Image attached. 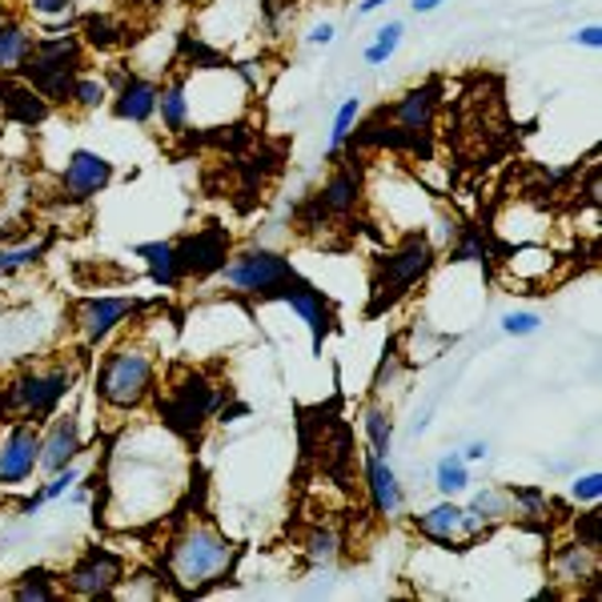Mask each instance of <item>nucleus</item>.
Instances as JSON below:
<instances>
[{
  "label": "nucleus",
  "mask_w": 602,
  "mask_h": 602,
  "mask_svg": "<svg viewBox=\"0 0 602 602\" xmlns=\"http://www.w3.org/2000/svg\"><path fill=\"white\" fill-rule=\"evenodd\" d=\"M234 542L213 523H190L178 538H169L165 547V574L178 594H205L222 587L225 574L234 570Z\"/></svg>",
  "instance_id": "1"
},
{
  "label": "nucleus",
  "mask_w": 602,
  "mask_h": 602,
  "mask_svg": "<svg viewBox=\"0 0 602 602\" xmlns=\"http://www.w3.org/2000/svg\"><path fill=\"white\" fill-rule=\"evenodd\" d=\"M430 269H434V246L422 234H406L390 254H381L374 261L366 318H381L386 310H394Z\"/></svg>",
  "instance_id": "2"
},
{
  "label": "nucleus",
  "mask_w": 602,
  "mask_h": 602,
  "mask_svg": "<svg viewBox=\"0 0 602 602\" xmlns=\"http://www.w3.org/2000/svg\"><path fill=\"white\" fill-rule=\"evenodd\" d=\"M80 73V41L73 33H56V36H41L29 45L17 77L29 80L49 105H65L73 100V85H77Z\"/></svg>",
  "instance_id": "3"
},
{
  "label": "nucleus",
  "mask_w": 602,
  "mask_h": 602,
  "mask_svg": "<svg viewBox=\"0 0 602 602\" xmlns=\"http://www.w3.org/2000/svg\"><path fill=\"white\" fill-rule=\"evenodd\" d=\"M97 398L109 410H137L153 398V357L137 346L105 354L97 369Z\"/></svg>",
  "instance_id": "4"
},
{
  "label": "nucleus",
  "mask_w": 602,
  "mask_h": 602,
  "mask_svg": "<svg viewBox=\"0 0 602 602\" xmlns=\"http://www.w3.org/2000/svg\"><path fill=\"white\" fill-rule=\"evenodd\" d=\"M217 401H222V390L209 386L205 374L185 369V374H178V381L169 386L165 398L157 401V413H161V422H165L173 434H181L185 442H197L201 426H205V418H213Z\"/></svg>",
  "instance_id": "5"
},
{
  "label": "nucleus",
  "mask_w": 602,
  "mask_h": 602,
  "mask_svg": "<svg viewBox=\"0 0 602 602\" xmlns=\"http://www.w3.org/2000/svg\"><path fill=\"white\" fill-rule=\"evenodd\" d=\"M225 281L237 293H249L257 301H273L281 286H290L298 278V269L290 266V257L273 254V249H246V254L229 257V266L222 269Z\"/></svg>",
  "instance_id": "6"
},
{
  "label": "nucleus",
  "mask_w": 602,
  "mask_h": 602,
  "mask_svg": "<svg viewBox=\"0 0 602 602\" xmlns=\"http://www.w3.org/2000/svg\"><path fill=\"white\" fill-rule=\"evenodd\" d=\"M173 249H178L181 281H185V278L205 281V278H213V273H222V269L229 266V257H234V237H229L225 225L209 222V225H201L197 234L173 241Z\"/></svg>",
  "instance_id": "7"
},
{
  "label": "nucleus",
  "mask_w": 602,
  "mask_h": 602,
  "mask_svg": "<svg viewBox=\"0 0 602 602\" xmlns=\"http://www.w3.org/2000/svg\"><path fill=\"white\" fill-rule=\"evenodd\" d=\"M68 390H73V369L65 366L49 369V374H21L9 386V394H4V410L41 422L45 413L56 410V401L65 398Z\"/></svg>",
  "instance_id": "8"
},
{
  "label": "nucleus",
  "mask_w": 602,
  "mask_h": 602,
  "mask_svg": "<svg viewBox=\"0 0 602 602\" xmlns=\"http://www.w3.org/2000/svg\"><path fill=\"white\" fill-rule=\"evenodd\" d=\"M121 579H125V558L105 547H89L68 567L65 591L77 594V599H109L121 587Z\"/></svg>",
  "instance_id": "9"
},
{
  "label": "nucleus",
  "mask_w": 602,
  "mask_h": 602,
  "mask_svg": "<svg viewBox=\"0 0 602 602\" xmlns=\"http://www.w3.org/2000/svg\"><path fill=\"white\" fill-rule=\"evenodd\" d=\"M41 470V430L36 422H17L0 442V486H21Z\"/></svg>",
  "instance_id": "10"
},
{
  "label": "nucleus",
  "mask_w": 602,
  "mask_h": 602,
  "mask_svg": "<svg viewBox=\"0 0 602 602\" xmlns=\"http://www.w3.org/2000/svg\"><path fill=\"white\" fill-rule=\"evenodd\" d=\"M273 301H290L293 310L301 313V322L310 325V337H313V354H322L325 337L334 334V305H330V298H325L318 286H310V281L293 278L290 286H281L278 298Z\"/></svg>",
  "instance_id": "11"
},
{
  "label": "nucleus",
  "mask_w": 602,
  "mask_h": 602,
  "mask_svg": "<svg viewBox=\"0 0 602 602\" xmlns=\"http://www.w3.org/2000/svg\"><path fill=\"white\" fill-rule=\"evenodd\" d=\"M357 201H362V173L354 169V149H350L346 161H337L334 178L325 181L322 193L313 197L310 213L313 222H322V217H342L346 222L350 213L357 209Z\"/></svg>",
  "instance_id": "12"
},
{
  "label": "nucleus",
  "mask_w": 602,
  "mask_h": 602,
  "mask_svg": "<svg viewBox=\"0 0 602 602\" xmlns=\"http://www.w3.org/2000/svg\"><path fill=\"white\" fill-rule=\"evenodd\" d=\"M141 310L133 298H85L77 305V330L85 346H100L121 322H129Z\"/></svg>",
  "instance_id": "13"
},
{
  "label": "nucleus",
  "mask_w": 602,
  "mask_h": 602,
  "mask_svg": "<svg viewBox=\"0 0 602 602\" xmlns=\"http://www.w3.org/2000/svg\"><path fill=\"white\" fill-rule=\"evenodd\" d=\"M109 181H112L109 161L100 153H93V149H77V153L68 157L65 173H61V193H65V201H89L109 190Z\"/></svg>",
  "instance_id": "14"
},
{
  "label": "nucleus",
  "mask_w": 602,
  "mask_h": 602,
  "mask_svg": "<svg viewBox=\"0 0 602 602\" xmlns=\"http://www.w3.org/2000/svg\"><path fill=\"white\" fill-rule=\"evenodd\" d=\"M0 112L9 117V121L17 125H41L49 121V112H53V105H49L41 93L29 85V80L21 77H9V73H0Z\"/></svg>",
  "instance_id": "15"
},
{
  "label": "nucleus",
  "mask_w": 602,
  "mask_h": 602,
  "mask_svg": "<svg viewBox=\"0 0 602 602\" xmlns=\"http://www.w3.org/2000/svg\"><path fill=\"white\" fill-rule=\"evenodd\" d=\"M80 454V430H77V418L65 413V418H56L53 430L41 438V470L45 474H56V470L73 466V458Z\"/></svg>",
  "instance_id": "16"
},
{
  "label": "nucleus",
  "mask_w": 602,
  "mask_h": 602,
  "mask_svg": "<svg viewBox=\"0 0 602 602\" xmlns=\"http://www.w3.org/2000/svg\"><path fill=\"white\" fill-rule=\"evenodd\" d=\"M157 97H161V89H157L153 80L133 77V73H129V80H125L121 89H117V100H112V112H117L121 121L146 125V121H153Z\"/></svg>",
  "instance_id": "17"
},
{
  "label": "nucleus",
  "mask_w": 602,
  "mask_h": 602,
  "mask_svg": "<svg viewBox=\"0 0 602 602\" xmlns=\"http://www.w3.org/2000/svg\"><path fill=\"white\" fill-rule=\"evenodd\" d=\"M366 486H369V502L378 514H398L401 510V486L394 466L381 454L366 450Z\"/></svg>",
  "instance_id": "18"
},
{
  "label": "nucleus",
  "mask_w": 602,
  "mask_h": 602,
  "mask_svg": "<svg viewBox=\"0 0 602 602\" xmlns=\"http://www.w3.org/2000/svg\"><path fill=\"white\" fill-rule=\"evenodd\" d=\"M462 526H466V510L450 498L438 502V506H430L426 514L413 518V530H418L422 538H430V542H442V547H450V542L462 535Z\"/></svg>",
  "instance_id": "19"
},
{
  "label": "nucleus",
  "mask_w": 602,
  "mask_h": 602,
  "mask_svg": "<svg viewBox=\"0 0 602 602\" xmlns=\"http://www.w3.org/2000/svg\"><path fill=\"white\" fill-rule=\"evenodd\" d=\"M599 567L602 555L594 547H587V542H567L555 555V574L567 582H594L599 579Z\"/></svg>",
  "instance_id": "20"
},
{
  "label": "nucleus",
  "mask_w": 602,
  "mask_h": 602,
  "mask_svg": "<svg viewBox=\"0 0 602 602\" xmlns=\"http://www.w3.org/2000/svg\"><path fill=\"white\" fill-rule=\"evenodd\" d=\"M137 257H146L149 266V278H153V286H161V290H178V249H173V241H141V246H133Z\"/></svg>",
  "instance_id": "21"
},
{
  "label": "nucleus",
  "mask_w": 602,
  "mask_h": 602,
  "mask_svg": "<svg viewBox=\"0 0 602 602\" xmlns=\"http://www.w3.org/2000/svg\"><path fill=\"white\" fill-rule=\"evenodd\" d=\"M157 112H161V125H165L169 133H185V121H190L185 80H173L169 89H161V97H157Z\"/></svg>",
  "instance_id": "22"
},
{
  "label": "nucleus",
  "mask_w": 602,
  "mask_h": 602,
  "mask_svg": "<svg viewBox=\"0 0 602 602\" xmlns=\"http://www.w3.org/2000/svg\"><path fill=\"white\" fill-rule=\"evenodd\" d=\"M178 56L185 68H229V56L222 53V49L205 45L201 36L193 33H181L178 36Z\"/></svg>",
  "instance_id": "23"
},
{
  "label": "nucleus",
  "mask_w": 602,
  "mask_h": 602,
  "mask_svg": "<svg viewBox=\"0 0 602 602\" xmlns=\"http://www.w3.org/2000/svg\"><path fill=\"white\" fill-rule=\"evenodd\" d=\"M29 45H33V36L24 33V24L0 21V73H17Z\"/></svg>",
  "instance_id": "24"
},
{
  "label": "nucleus",
  "mask_w": 602,
  "mask_h": 602,
  "mask_svg": "<svg viewBox=\"0 0 602 602\" xmlns=\"http://www.w3.org/2000/svg\"><path fill=\"white\" fill-rule=\"evenodd\" d=\"M80 33H85V45H93V49H117L125 41V29H121V21H112L109 12H89L85 21H80Z\"/></svg>",
  "instance_id": "25"
},
{
  "label": "nucleus",
  "mask_w": 602,
  "mask_h": 602,
  "mask_svg": "<svg viewBox=\"0 0 602 602\" xmlns=\"http://www.w3.org/2000/svg\"><path fill=\"white\" fill-rule=\"evenodd\" d=\"M49 246H53V234L36 237V241L29 237L21 246H0V273H17V269L24 266H36V261L49 254Z\"/></svg>",
  "instance_id": "26"
},
{
  "label": "nucleus",
  "mask_w": 602,
  "mask_h": 602,
  "mask_svg": "<svg viewBox=\"0 0 602 602\" xmlns=\"http://www.w3.org/2000/svg\"><path fill=\"white\" fill-rule=\"evenodd\" d=\"M12 599H21V602H49V599H56L53 574H49L45 567H36V570H29V574H21V582L12 587Z\"/></svg>",
  "instance_id": "27"
},
{
  "label": "nucleus",
  "mask_w": 602,
  "mask_h": 602,
  "mask_svg": "<svg viewBox=\"0 0 602 602\" xmlns=\"http://www.w3.org/2000/svg\"><path fill=\"white\" fill-rule=\"evenodd\" d=\"M362 426H366V438H369V450L381 458H390V447H394V422L386 418V410L381 406H369L366 418H362Z\"/></svg>",
  "instance_id": "28"
},
{
  "label": "nucleus",
  "mask_w": 602,
  "mask_h": 602,
  "mask_svg": "<svg viewBox=\"0 0 602 602\" xmlns=\"http://www.w3.org/2000/svg\"><path fill=\"white\" fill-rule=\"evenodd\" d=\"M434 486L442 494H462L470 486V470H466V458L462 454H450V458H442L438 462V470H434Z\"/></svg>",
  "instance_id": "29"
},
{
  "label": "nucleus",
  "mask_w": 602,
  "mask_h": 602,
  "mask_svg": "<svg viewBox=\"0 0 602 602\" xmlns=\"http://www.w3.org/2000/svg\"><path fill=\"white\" fill-rule=\"evenodd\" d=\"M357 112H362V100H357V97H350L346 105H342V109H337L334 125H330V161H334V157H337V149L346 146V141H350V133H354Z\"/></svg>",
  "instance_id": "30"
},
{
  "label": "nucleus",
  "mask_w": 602,
  "mask_h": 602,
  "mask_svg": "<svg viewBox=\"0 0 602 602\" xmlns=\"http://www.w3.org/2000/svg\"><path fill=\"white\" fill-rule=\"evenodd\" d=\"M470 518H479L482 526L494 523V518H502V514H510V494L502 491H482L474 494V502H470Z\"/></svg>",
  "instance_id": "31"
},
{
  "label": "nucleus",
  "mask_w": 602,
  "mask_h": 602,
  "mask_svg": "<svg viewBox=\"0 0 602 602\" xmlns=\"http://www.w3.org/2000/svg\"><path fill=\"white\" fill-rule=\"evenodd\" d=\"M401 33H406V29H401V21H390L386 29H378V41L366 49V65H386V61L398 53Z\"/></svg>",
  "instance_id": "32"
},
{
  "label": "nucleus",
  "mask_w": 602,
  "mask_h": 602,
  "mask_svg": "<svg viewBox=\"0 0 602 602\" xmlns=\"http://www.w3.org/2000/svg\"><path fill=\"white\" fill-rule=\"evenodd\" d=\"M337 535L330 530V526H318V530H310V538H305V555H310V562H334L337 558Z\"/></svg>",
  "instance_id": "33"
},
{
  "label": "nucleus",
  "mask_w": 602,
  "mask_h": 602,
  "mask_svg": "<svg viewBox=\"0 0 602 602\" xmlns=\"http://www.w3.org/2000/svg\"><path fill=\"white\" fill-rule=\"evenodd\" d=\"M105 97H109V85L97 77H77V85H73V105H80V109H100Z\"/></svg>",
  "instance_id": "34"
},
{
  "label": "nucleus",
  "mask_w": 602,
  "mask_h": 602,
  "mask_svg": "<svg viewBox=\"0 0 602 602\" xmlns=\"http://www.w3.org/2000/svg\"><path fill=\"white\" fill-rule=\"evenodd\" d=\"M450 257H454V261H482V257H486V241H482V234L474 225L462 229V241H458Z\"/></svg>",
  "instance_id": "35"
},
{
  "label": "nucleus",
  "mask_w": 602,
  "mask_h": 602,
  "mask_svg": "<svg viewBox=\"0 0 602 602\" xmlns=\"http://www.w3.org/2000/svg\"><path fill=\"white\" fill-rule=\"evenodd\" d=\"M538 325H542L538 313H506V318H502V334L526 337V334H538Z\"/></svg>",
  "instance_id": "36"
},
{
  "label": "nucleus",
  "mask_w": 602,
  "mask_h": 602,
  "mask_svg": "<svg viewBox=\"0 0 602 602\" xmlns=\"http://www.w3.org/2000/svg\"><path fill=\"white\" fill-rule=\"evenodd\" d=\"M574 530H579V542H587V547L602 550V514H599V510L579 514V523H574Z\"/></svg>",
  "instance_id": "37"
},
{
  "label": "nucleus",
  "mask_w": 602,
  "mask_h": 602,
  "mask_svg": "<svg viewBox=\"0 0 602 602\" xmlns=\"http://www.w3.org/2000/svg\"><path fill=\"white\" fill-rule=\"evenodd\" d=\"M570 494H574V502H599L602 498V474H587V479H579L574 486H570Z\"/></svg>",
  "instance_id": "38"
},
{
  "label": "nucleus",
  "mask_w": 602,
  "mask_h": 602,
  "mask_svg": "<svg viewBox=\"0 0 602 602\" xmlns=\"http://www.w3.org/2000/svg\"><path fill=\"white\" fill-rule=\"evenodd\" d=\"M33 4V12H41V17H68L73 12V0H29Z\"/></svg>",
  "instance_id": "39"
},
{
  "label": "nucleus",
  "mask_w": 602,
  "mask_h": 602,
  "mask_svg": "<svg viewBox=\"0 0 602 602\" xmlns=\"http://www.w3.org/2000/svg\"><path fill=\"white\" fill-rule=\"evenodd\" d=\"M574 45L599 49V45H602V29H599V24H591V29H582V33H574Z\"/></svg>",
  "instance_id": "40"
},
{
  "label": "nucleus",
  "mask_w": 602,
  "mask_h": 602,
  "mask_svg": "<svg viewBox=\"0 0 602 602\" xmlns=\"http://www.w3.org/2000/svg\"><path fill=\"white\" fill-rule=\"evenodd\" d=\"M330 41H334V24H313L310 45H330Z\"/></svg>",
  "instance_id": "41"
},
{
  "label": "nucleus",
  "mask_w": 602,
  "mask_h": 602,
  "mask_svg": "<svg viewBox=\"0 0 602 602\" xmlns=\"http://www.w3.org/2000/svg\"><path fill=\"white\" fill-rule=\"evenodd\" d=\"M462 458H466V462H482V458H486V442H470Z\"/></svg>",
  "instance_id": "42"
},
{
  "label": "nucleus",
  "mask_w": 602,
  "mask_h": 602,
  "mask_svg": "<svg viewBox=\"0 0 602 602\" xmlns=\"http://www.w3.org/2000/svg\"><path fill=\"white\" fill-rule=\"evenodd\" d=\"M381 4H390V0H362V4H357V17H366V12H378Z\"/></svg>",
  "instance_id": "43"
},
{
  "label": "nucleus",
  "mask_w": 602,
  "mask_h": 602,
  "mask_svg": "<svg viewBox=\"0 0 602 602\" xmlns=\"http://www.w3.org/2000/svg\"><path fill=\"white\" fill-rule=\"evenodd\" d=\"M442 0H413V12H434Z\"/></svg>",
  "instance_id": "44"
}]
</instances>
